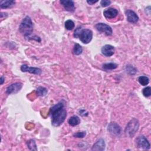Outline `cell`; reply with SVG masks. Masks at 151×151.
Segmentation results:
<instances>
[{
    "label": "cell",
    "mask_w": 151,
    "mask_h": 151,
    "mask_svg": "<svg viewBox=\"0 0 151 151\" xmlns=\"http://www.w3.org/2000/svg\"><path fill=\"white\" fill-rule=\"evenodd\" d=\"M107 130L110 133L114 136H119L122 132L121 127L116 122H111L107 126Z\"/></svg>",
    "instance_id": "52a82bcc"
},
{
    "label": "cell",
    "mask_w": 151,
    "mask_h": 151,
    "mask_svg": "<svg viewBox=\"0 0 151 151\" xmlns=\"http://www.w3.org/2000/svg\"><path fill=\"white\" fill-rule=\"evenodd\" d=\"M139 127V123L138 120L136 118H133L129 122L126 126L124 130L126 136L129 137H133L138 130Z\"/></svg>",
    "instance_id": "277c9868"
},
{
    "label": "cell",
    "mask_w": 151,
    "mask_h": 151,
    "mask_svg": "<svg viewBox=\"0 0 151 151\" xmlns=\"http://www.w3.org/2000/svg\"><path fill=\"white\" fill-rule=\"evenodd\" d=\"M94 27L100 33L104 34L107 36H110L113 34V31L111 27L105 23H97L94 25Z\"/></svg>",
    "instance_id": "5b68a950"
},
{
    "label": "cell",
    "mask_w": 151,
    "mask_h": 151,
    "mask_svg": "<svg viewBox=\"0 0 151 151\" xmlns=\"http://www.w3.org/2000/svg\"><path fill=\"white\" fill-rule=\"evenodd\" d=\"M82 52H83L82 47L77 43L75 44L74 45L73 49V54H74L76 55H78L81 54L82 53Z\"/></svg>",
    "instance_id": "ac0fdd59"
},
{
    "label": "cell",
    "mask_w": 151,
    "mask_h": 151,
    "mask_svg": "<svg viewBox=\"0 0 151 151\" xmlns=\"http://www.w3.org/2000/svg\"><path fill=\"white\" fill-rule=\"evenodd\" d=\"M126 71H127V73H128L129 74H134L133 71L136 73V68H134L132 65H127V67H126Z\"/></svg>",
    "instance_id": "d4e9b609"
},
{
    "label": "cell",
    "mask_w": 151,
    "mask_h": 151,
    "mask_svg": "<svg viewBox=\"0 0 151 151\" xmlns=\"http://www.w3.org/2000/svg\"><path fill=\"white\" fill-rule=\"evenodd\" d=\"M125 14L127 18V20L128 22L130 23H136L139 21V17L136 14V13L131 10V9H127L125 11Z\"/></svg>",
    "instance_id": "30bf717a"
},
{
    "label": "cell",
    "mask_w": 151,
    "mask_h": 151,
    "mask_svg": "<svg viewBox=\"0 0 151 151\" xmlns=\"http://www.w3.org/2000/svg\"><path fill=\"white\" fill-rule=\"evenodd\" d=\"M142 93L143 96L146 97H149L151 95V88L149 86H147L144 88L142 90Z\"/></svg>",
    "instance_id": "603a6c76"
},
{
    "label": "cell",
    "mask_w": 151,
    "mask_h": 151,
    "mask_svg": "<svg viewBox=\"0 0 151 151\" xmlns=\"http://www.w3.org/2000/svg\"><path fill=\"white\" fill-rule=\"evenodd\" d=\"M27 146L28 149L31 150H37V145L35 144V142L33 139H30L27 142Z\"/></svg>",
    "instance_id": "44dd1931"
},
{
    "label": "cell",
    "mask_w": 151,
    "mask_h": 151,
    "mask_svg": "<svg viewBox=\"0 0 151 151\" xmlns=\"http://www.w3.org/2000/svg\"><path fill=\"white\" fill-rule=\"evenodd\" d=\"M136 144L138 147L148 150L150 147V145L146 139V137L143 135H140L138 136L136 139Z\"/></svg>",
    "instance_id": "8992f818"
},
{
    "label": "cell",
    "mask_w": 151,
    "mask_h": 151,
    "mask_svg": "<svg viewBox=\"0 0 151 151\" xmlns=\"http://www.w3.org/2000/svg\"><path fill=\"white\" fill-rule=\"evenodd\" d=\"M15 2L14 1H9V0H6V1H1L0 2V7L2 9H6L11 8L15 4Z\"/></svg>",
    "instance_id": "9a60e30c"
},
{
    "label": "cell",
    "mask_w": 151,
    "mask_h": 151,
    "mask_svg": "<svg viewBox=\"0 0 151 151\" xmlns=\"http://www.w3.org/2000/svg\"><path fill=\"white\" fill-rule=\"evenodd\" d=\"M110 4H111V1L109 0H102L100 2V5L102 7H106L109 5H110Z\"/></svg>",
    "instance_id": "484cf974"
},
{
    "label": "cell",
    "mask_w": 151,
    "mask_h": 151,
    "mask_svg": "<svg viewBox=\"0 0 151 151\" xmlns=\"http://www.w3.org/2000/svg\"><path fill=\"white\" fill-rule=\"evenodd\" d=\"M50 114L52 125L55 127L60 126L64 122L67 116L64 101L61 100L51 107L50 109Z\"/></svg>",
    "instance_id": "6da1fadb"
},
{
    "label": "cell",
    "mask_w": 151,
    "mask_h": 151,
    "mask_svg": "<svg viewBox=\"0 0 151 151\" xmlns=\"http://www.w3.org/2000/svg\"><path fill=\"white\" fill-rule=\"evenodd\" d=\"M98 1H91V0H90V1H87V2L90 4V5H93L94 4H96V2H97Z\"/></svg>",
    "instance_id": "4316f807"
},
{
    "label": "cell",
    "mask_w": 151,
    "mask_h": 151,
    "mask_svg": "<svg viewBox=\"0 0 151 151\" xmlns=\"http://www.w3.org/2000/svg\"><path fill=\"white\" fill-rule=\"evenodd\" d=\"M118 11L114 8H109L103 11V15L106 18L113 19L118 15Z\"/></svg>",
    "instance_id": "8fae6325"
},
{
    "label": "cell",
    "mask_w": 151,
    "mask_h": 151,
    "mask_svg": "<svg viewBox=\"0 0 151 151\" xmlns=\"http://www.w3.org/2000/svg\"><path fill=\"white\" fill-rule=\"evenodd\" d=\"M4 80H5V78L4 77V76H1V84H2L4 82Z\"/></svg>",
    "instance_id": "83f0119b"
},
{
    "label": "cell",
    "mask_w": 151,
    "mask_h": 151,
    "mask_svg": "<svg viewBox=\"0 0 151 151\" xmlns=\"http://www.w3.org/2000/svg\"><path fill=\"white\" fill-rule=\"evenodd\" d=\"M19 31L25 39L31 37L33 31V23L29 16H26L21 22L19 25Z\"/></svg>",
    "instance_id": "7a4b0ae2"
},
{
    "label": "cell",
    "mask_w": 151,
    "mask_h": 151,
    "mask_svg": "<svg viewBox=\"0 0 151 151\" xmlns=\"http://www.w3.org/2000/svg\"><path fill=\"white\" fill-rule=\"evenodd\" d=\"M60 4L63 5L65 10L69 12H74L75 11V5L73 1L70 0H61Z\"/></svg>",
    "instance_id": "7c38bea8"
},
{
    "label": "cell",
    "mask_w": 151,
    "mask_h": 151,
    "mask_svg": "<svg viewBox=\"0 0 151 151\" xmlns=\"http://www.w3.org/2000/svg\"><path fill=\"white\" fill-rule=\"evenodd\" d=\"M21 70L22 72H28L31 74H36V75H41L42 73V70L37 67H29L26 64H23L21 67Z\"/></svg>",
    "instance_id": "9c48e42d"
},
{
    "label": "cell",
    "mask_w": 151,
    "mask_h": 151,
    "mask_svg": "<svg viewBox=\"0 0 151 151\" xmlns=\"http://www.w3.org/2000/svg\"><path fill=\"white\" fill-rule=\"evenodd\" d=\"M106 144L104 140L100 138L92 146L91 150H97V151H103L105 150Z\"/></svg>",
    "instance_id": "5bb4252c"
},
{
    "label": "cell",
    "mask_w": 151,
    "mask_h": 151,
    "mask_svg": "<svg viewBox=\"0 0 151 151\" xmlns=\"http://www.w3.org/2000/svg\"><path fill=\"white\" fill-rule=\"evenodd\" d=\"M114 47L110 44L104 45L101 49V53L106 57H110L113 55L114 53Z\"/></svg>",
    "instance_id": "4fadbf2b"
},
{
    "label": "cell",
    "mask_w": 151,
    "mask_h": 151,
    "mask_svg": "<svg viewBox=\"0 0 151 151\" xmlns=\"http://www.w3.org/2000/svg\"><path fill=\"white\" fill-rule=\"evenodd\" d=\"M75 27L74 22L71 19H68L65 22V28L67 30H72Z\"/></svg>",
    "instance_id": "7402d4cb"
},
{
    "label": "cell",
    "mask_w": 151,
    "mask_h": 151,
    "mask_svg": "<svg viewBox=\"0 0 151 151\" xmlns=\"http://www.w3.org/2000/svg\"><path fill=\"white\" fill-rule=\"evenodd\" d=\"M138 81H139V83L141 85L143 86H145L149 84V78L147 76H140L138 78Z\"/></svg>",
    "instance_id": "d6986e66"
},
{
    "label": "cell",
    "mask_w": 151,
    "mask_h": 151,
    "mask_svg": "<svg viewBox=\"0 0 151 151\" xmlns=\"http://www.w3.org/2000/svg\"><path fill=\"white\" fill-rule=\"evenodd\" d=\"M74 38H78L84 44H88L92 40L93 32L88 29H83L81 27H77L74 32Z\"/></svg>",
    "instance_id": "3957f363"
},
{
    "label": "cell",
    "mask_w": 151,
    "mask_h": 151,
    "mask_svg": "<svg viewBox=\"0 0 151 151\" xmlns=\"http://www.w3.org/2000/svg\"><path fill=\"white\" fill-rule=\"evenodd\" d=\"M86 135V131H81L78 132L73 134V136L77 138H83Z\"/></svg>",
    "instance_id": "cb8c5ba5"
},
{
    "label": "cell",
    "mask_w": 151,
    "mask_h": 151,
    "mask_svg": "<svg viewBox=\"0 0 151 151\" xmlns=\"http://www.w3.org/2000/svg\"><path fill=\"white\" fill-rule=\"evenodd\" d=\"M118 67L117 64L114 63H104L102 65V67L103 69L106 70H114Z\"/></svg>",
    "instance_id": "e0dca14e"
},
{
    "label": "cell",
    "mask_w": 151,
    "mask_h": 151,
    "mask_svg": "<svg viewBox=\"0 0 151 151\" xmlns=\"http://www.w3.org/2000/svg\"><path fill=\"white\" fill-rule=\"evenodd\" d=\"M37 94L38 96H44L47 93V89L44 87H38L36 90Z\"/></svg>",
    "instance_id": "ffe728a7"
},
{
    "label": "cell",
    "mask_w": 151,
    "mask_h": 151,
    "mask_svg": "<svg viewBox=\"0 0 151 151\" xmlns=\"http://www.w3.org/2000/svg\"><path fill=\"white\" fill-rule=\"evenodd\" d=\"M22 87V84L21 83H15L7 87L6 93L8 94H15L20 91Z\"/></svg>",
    "instance_id": "ba28073f"
},
{
    "label": "cell",
    "mask_w": 151,
    "mask_h": 151,
    "mask_svg": "<svg viewBox=\"0 0 151 151\" xmlns=\"http://www.w3.org/2000/svg\"><path fill=\"white\" fill-rule=\"evenodd\" d=\"M68 123L70 126H75L80 123V119L77 116L74 115L69 118Z\"/></svg>",
    "instance_id": "2e32d148"
}]
</instances>
